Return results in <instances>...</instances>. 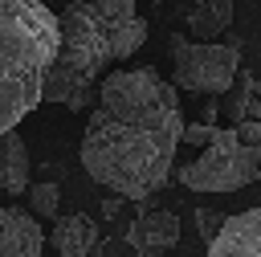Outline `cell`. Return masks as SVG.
Returning <instances> with one entry per match:
<instances>
[{
	"label": "cell",
	"instance_id": "30bf717a",
	"mask_svg": "<svg viewBox=\"0 0 261 257\" xmlns=\"http://www.w3.org/2000/svg\"><path fill=\"white\" fill-rule=\"evenodd\" d=\"M29 175H33V159H29L24 139L16 135V126L12 131H0V188L8 196H24Z\"/></svg>",
	"mask_w": 261,
	"mask_h": 257
},
{
	"label": "cell",
	"instance_id": "e0dca14e",
	"mask_svg": "<svg viewBox=\"0 0 261 257\" xmlns=\"http://www.w3.org/2000/svg\"><path fill=\"white\" fill-rule=\"evenodd\" d=\"M196 224H200V237H204V241H212V237H216V228L224 224V216H220V212H212V208H200V212H196Z\"/></svg>",
	"mask_w": 261,
	"mask_h": 257
},
{
	"label": "cell",
	"instance_id": "7a4b0ae2",
	"mask_svg": "<svg viewBox=\"0 0 261 257\" xmlns=\"http://www.w3.org/2000/svg\"><path fill=\"white\" fill-rule=\"evenodd\" d=\"M57 61V16L41 0H0V131H12L33 106Z\"/></svg>",
	"mask_w": 261,
	"mask_h": 257
},
{
	"label": "cell",
	"instance_id": "5bb4252c",
	"mask_svg": "<svg viewBox=\"0 0 261 257\" xmlns=\"http://www.w3.org/2000/svg\"><path fill=\"white\" fill-rule=\"evenodd\" d=\"M232 118H257V82L253 78H241V94L232 102Z\"/></svg>",
	"mask_w": 261,
	"mask_h": 257
},
{
	"label": "cell",
	"instance_id": "5b68a950",
	"mask_svg": "<svg viewBox=\"0 0 261 257\" xmlns=\"http://www.w3.org/2000/svg\"><path fill=\"white\" fill-rule=\"evenodd\" d=\"M257 171H261V151L245 147L237 131L216 126L212 139L204 143V155L179 167V179L192 192H241L257 179Z\"/></svg>",
	"mask_w": 261,
	"mask_h": 257
},
{
	"label": "cell",
	"instance_id": "8992f818",
	"mask_svg": "<svg viewBox=\"0 0 261 257\" xmlns=\"http://www.w3.org/2000/svg\"><path fill=\"white\" fill-rule=\"evenodd\" d=\"M208 257H261V208L224 216V224L208 241Z\"/></svg>",
	"mask_w": 261,
	"mask_h": 257
},
{
	"label": "cell",
	"instance_id": "9a60e30c",
	"mask_svg": "<svg viewBox=\"0 0 261 257\" xmlns=\"http://www.w3.org/2000/svg\"><path fill=\"white\" fill-rule=\"evenodd\" d=\"M237 139L245 143V147H253V151H261V118H241L237 126Z\"/></svg>",
	"mask_w": 261,
	"mask_h": 257
},
{
	"label": "cell",
	"instance_id": "277c9868",
	"mask_svg": "<svg viewBox=\"0 0 261 257\" xmlns=\"http://www.w3.org/2000/svg\"><path fill=\"white\" fill-rule=\"evenodd\" d=\"M241 73V41H188L171 37V86L192 94H224Z\"/></svg>",
	"mask_w": 261,
	"mask_h": 257
},
{
	"label": "cell",
	"instance_id": "52a82bcc",
	"mask_svg": "<svg viewBox=\"0 0 261 257\" xmlns=\"http://www.w3.org/2000/svg\"><path fill=\"white\" fill-rule=\"evenodd\" d=\"M45 253V228L29 208L0 204V257H41Z\"/></svg>",
	"mask_w": 261,
	"mask_h": 257
},
{
	"label": "cell",
	"instance_id": "ba28073f",
	"mask_svg": "<svg viewBox=\"0 0 261 257\" xmlns=\"http://www.w3.org/2000/svg\"><path fill=\"white\" fill-rule=\"evenodd\" d=\"M126 241H130V249H139V253L175 249V245H179V220H175V212H143V216L130 224Z\"/></svg>",
	"mask_w": 261,
	"mask_h": 257
},
{
	"label": "cell",
	"instance_id": "8fae6325",
	"mask_svg": "<svg viewBox=\"0 0 261 257\" xmlns=\"http://www.w3.org/2000/svg\"><path fill=\"white\" fill-rule=\"evenodd\" d=\"M41 102H65L69 110H86L94 102V82H86L73 69L53 61L49 73H45V86H41Z\"/></svg>",
	"mask_w": 261,
	"mask_h": 257
},
{
	"label": "cell",
	"instance_id": "7c38bea8",
	"mask_svg": "<svg viewBox=\"0 0 261 257\" xmlns=\"http://www.w3.org/2000/svg\"><path fill=\"white\" fill-rule=\"evenodd\" d=\"M184 20L196 37H220L232 24V0H188Z\"/></svg>",
	"mask_w": 261,
	"mask_h": 257
},
{
	"label": "cell",
	"instance_id": "9c48e42d",
	"mask_svg": "<svg viewBox=\"0 0 261 257\" xmlns=\"http://www.w3.org/2000/svg\"><path fill=\"white\" fill-rule=\"evenodd\" d=\"M45 241L57 249V257H90L98 245V224L82 212L73 216H57V224L45 233Z\"/></svg>",
	"mask_w": 261,
	"mask_h": 257
},
{
	"label": "cell",
	"instance_id": "6da1fadb",
	"mask_svg": "<svg viewBox=\"0 0 261 257\" xmlns=\"http://www.w3.org/2000/svg\"><path fill=\"white\" fill-rule=\"evenodd\" d=\"M179 135V90L147 65L114 69L94 90V106L82 135V167L114 196L147 200L167 184Z\"/></svg>",
	"mask_w": 261,
	"mask_h": 257
},
{
	"label": "cell",
	"instance_id": "3957f363",
	"mask_svg": "<svg viewBox=\"0 0 261 257\" xmlns=\"http://www.w3.org/2000/svg\"><path fill=\"white\" fill-rule=\"evenodd\" d=\"M143 41L147 20L135 12V0H73L57 16V65L86 82L139 53Z\"/></svg>",
	"mask_w": 261,
	"mask_h": 257
},
{
	"label": "cell",
	"instance_id": "2e32d148",
	"mask_svg": "<svg viewBox=\"0 0 261 257\" xmlns=\"http://www.w3.org/2000/svg\"><path fill=\"white\" fill-rule=\"evenodd\" d=\"M212 131H216V126H208V122H184V135H179V143L204 147V143L212 139Z\"/></svg>",
	"mask_w": 261,
	"mask_h": 257
},
{
	"label": "cell",
	"instance_id": "4fadbf2b",
	"mask_svg": "<svg viewBox=\"0 0 261 257\" xmlns=\"http://www.w3.org/2000/svg\"><path fill=\"white\" fill-rule=\"evenodd\" d=\"M24 192H29V212H33V216H57L61 188H57L53 179H45V184H33V188H24Z\"/></svg>",
	"mask_w": 261,
	"mask_h": 257
}]
</instances>
